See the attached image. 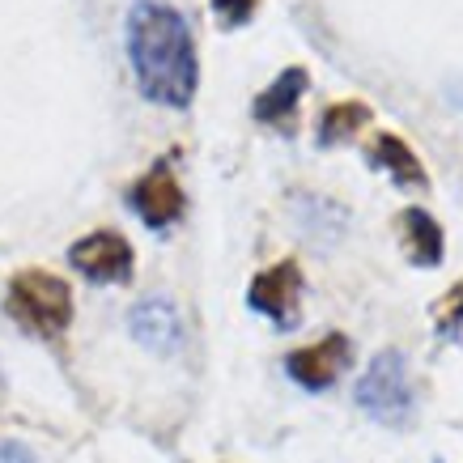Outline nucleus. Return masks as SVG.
Here are the masks:
<instances>
[{"mask_svg":"<svg viewBox=\"0 0 463 463\" xmlns=\"http://www.w3.org/2000/svg\"><path fill=\"white\" fill-rule=\"evenodd\" d=\"M128 64L141 99L166 111H187L200 90V56L187 17L162 0H137L124 22Z\"/></svg>","mask_w":463,"mask_h":463,"instance_id":"obj_1","label":"nucleus"},{"mask_svg":"<svg viewBox=\"0 0 463 463\" xmlns=\"http://www.w3.org/2000/svg\"><path fill=\"white\" fill-rule=\"evenodd\" d=\"M5 315L39 340H60L72 323V289L64 277L47 268H22L9 277Z\"/></svg>","mask_w":463,"mask_h":463,"instance_id":"obj_2","label":"nucleus"},{"mask_svg":"<svg viewBox=\"0 0 463 463\" xmlns=\"http://www.w3.org/2000/svg\"><path fill=\"white\" fill-rule=\"evenodd\" d=\"M353 400H357V408H362L365 417H374L379 425L404 430L412 421V412H417V387H412L404 353L400 349L374 353V362L365 365V374L357 379Z\"/></svg>","mask_w":463,"mask_h":463,"instance_id":"obj_3","label":"nucleus"},{"mask_svg":"<svg viewBox=\"0 0 463 463\" xmlns=\"http://www.w3.org/2000/svg\"><path fill=\"white\" fill-rule=\"evenodd\" d=\"M128 209L149 230H166V225L179 222L183 209H187V196H183L179 175H175V157H157L154 166L128 187Z\"/></svg>","mask_w":463,"mask_h":463,"instance_id":"obj_4","label":"nucleus"},{"mask_svg":"<svg viewBox=\"0 0 463 463\" xmlns=\"http://www.w3.org/2000/svg\"><path fill=\"white\" fill-rule=\"evenodd\" d=\"M69 264L94 285H128L137 255H132V242L119 230H94V234H85L69 247Z\"/></svg>","mask_w":463,"mask_h":463,"instance_id":"obj_5","label":"nucleus"},{"mask_svg":"<svg viewBox=\"0 0 463 463\" xmlns=\"http://www.w3.org/2000/svg\"><path fill=\"white\" fill-rule=\"evenodd\" d=\"M298 302H302V268H298V260H281V264L264 268L247 285V307L255 315L272 319L277 327H294Z\"/></svg>","mask_w":463,"mask_h":463,"instance_id":"obj_6","label":"nucleus"},{"mask_svg":"<svg viewBox=\"0 0 463 463\" xmlns=\"http://www.w3.org/2000/svg\"><path fill=\"white\" fill-rule=\"evenodd\" d=\"M349 365H353L349 336H345V332H332V336L315 340L307 349L289 353V357H285V374H289L298 387H307V392H327Z\"/></svg>","mask_w":463,"mask_h":463,"instance_id":"obj_7","label":"nucleus"},{"mask_svg":"<svg viewBox=\"0 0 463 463\" xmlns=\"http://www.w3.org/2000/svg\"><path fill=\"white\" fill-rule=\"evenodd\" d=\"M310 90V72L302 64H289L285 72H277V81L260 90L251 102V115L255 124L272 128V132H281V137H294L298 132V102L302 94Z\"/></svg>","mask_w":463,"mask_h":463,"instance_id":"obj_8","label":"nucleus"},{"mask_svg":"<svg viewBox=\"0 0 463 463\" xmlns=\"http://www.w3.org/2000/svg\"><path fill=\"white\" fill-rule=\"evenodd\" d=\"M128 332H132V340H137V345H145L149 353L170 357V353H179V345H183L179 307H175L170 298H162V294L141 298L137 307L128 310Z\"/></svg>","mask_w":463,"mask_h":463,"instance_id":"obj_9","label":"nucleus"},{"mask_svg":"<svg viewBox=\"0 0 463 463\" xmlns=\"http://www.w3.org/2000/svg\"><path fill=\"white\" fill-rule=\"evenodd\" d=\"M365 162H370L374 170H387L395 187H408V192H425V187H430V175H425L421 157L412 154V149H408V141H404V137H395V132L374 137V141H370Z\"/></svg>","mask_w":463,"mask_h":463,"instance_id":"obj_10","label":"nucleus"},{"mask_svg":"<svg viewBox=\"0 0 463 463\" xmlns=\"http://www.w3.org/2000/svg\"><path fill=\"white\" fill-rule=\"evenodd\" d=\"M400 247L412 268H438L447 255V234L425 209H404L400 213Z\"/></svg>","mask_w":463,"mask_h":463,"instance_id":"obj_11","label":"nucleus"},{"mask_svg":"<svg viewBox=\"0 0 463 463\" xmlns=\"http://www.w3.org/2000/svg\"><path fill=\"white\" fill-rule=\"evenodd\" d=\"M374 119V107H365V102H332V107H323L319 115V149H332V145H345L353 141L365 124Z\"/></svg>","mask_w":463,"mask_h":463,"instance_id":"obj_12","label":"nucleus"},{"mask_svg":"<svg viewBox=\"0 0 463 463\" xmlns=\"http://www.w3.org/2000/svg\"><path fill=\"white\" fill-rule=\"evenodd\" d=\"M434 323H438V332H442V336H455V332L463 327V281H459V285H450L447 294L438 298Z\"/></svg>","mask_w":463,"mask_h":463,"instance_id":"obj_13","label":"nucleus"},{"mask_svg":"<svg viewBox=\"0 0 463 463\" xmlns=\"http://www.w3.org/2000/svg\"><path fill=\"white\" fill-rule=\"evenodd\" d=\"M260 0H213V17L222 30H242L255 17Z\"/></svg>","mask_w":463,"mask_h":463,"instance_id":"obj_14","label":"nucleus"},{"mask_svg":"<svg viewBox=\"0 0 463 463\" xmlns=\"http://www.w3.org/2000/svg\"><path fill=\"white\" fill-rule=\"evenodd\" d=\"M0 463H39V455L22 442H0Z\"/></svg>","mask_w":463,"mask_h":463,"instance_id":"obj_15","label":"nucleus"},{"mask_svg":"<svg viewBox=\"0 0 463 463\" xmlns=\"http://www.w3.org/2000/svg\"><path fill=\"white\" fill-rule=\"evenodd\" d=\"M5 395H9V383H5V370H0V404H5Z\"/></svg>","mask_w":463,"mask_h":463,"instance_id":"obj_16","label":"nucleus"}]
</instances>
